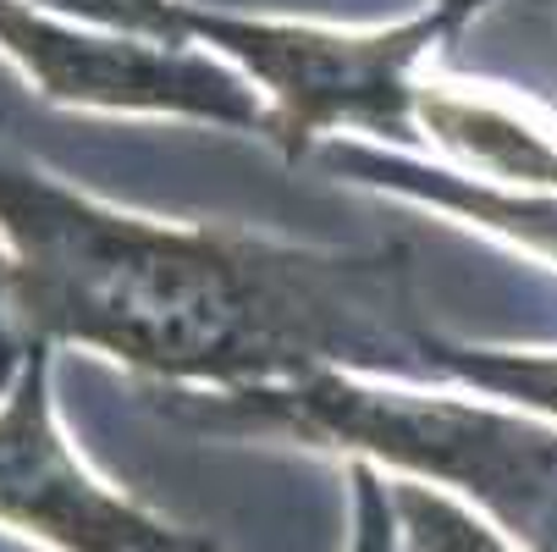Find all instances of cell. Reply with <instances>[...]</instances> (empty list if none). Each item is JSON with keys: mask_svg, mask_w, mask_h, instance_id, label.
Wrapping results in <instances>:
<instances>
[{"mask_svg": "<svg viewBox=\"0 0 557 552\" xmlns=\"http://www.w3.org/2000/svg\"><path fill=\"white\" fill-rule=\"evenodd\" d=\"M392 514L397 530H404V552H519L497 536V525L474 519L469 508H458L447 492L425 481H397Z\"/></svg>", "mask_w": 557, "mask_h": 552, "instance_id": "cell-9", "label": "cell"}, {"mask_svg": "<svg viewBox=\"0 0 557 552\" xmlns=\"http://www.w3.org/2000/svg\"><path fill=\"white\" fill-rule=\"evenodd\" d=\"M481 0H436V7L404 28L381 34H332L298 28L265 17L205 12V39L215 56H232L237 72L255 77V89L271 100V138L287 161L309 144H326L337 127H364L397 144H420V89L409 84V66L458 28Z\"/></svg>", "mask_w": 557, "mask_h": 552, "instance_id": "cell-3", "label": "cell"}, {"mask_svg": "<svg viewBox=\"0 0 557 552\" xmlns=\"http://www.w3.org/2000/svg\"><path fill=\"white\" fill-rule=\"evenodd\" d=\"M154 409L205 437H276L364 464L404 469L425 487H463L497 530L530 552H557V426L425 387L359 376H309L287 387L194 392L154 387Z\"/></svg>", "mask_w": 557, "mask_h": 552, "instance_id": "cell-2", "label": "cell"}, {"mask_svg": "<svg viewBox=\"0 0 557 552\" xmlns=\"http://www.w3.org/2000/svg\"><path fill=\"white\" fill-rule=\"evenodd\" d=\"M0 525L61 552H215V541L161 525L77 464L50 415V343H28L0 404Z\"/></svg>", "mask_w": 557, "mask_h": 552, "instance_id": "cell-5", "label": "cell"}, {"mask_svg": "<svg viewBox=\"0 0 557 552\" xmlns=\"http://www.w3.org/2000/svg\"><path fill=\"white\" fill-rule=\"evenodd\" d=\"M12 255L0 249V387H12L17 381V370H23V359H28V348H23V338L12 332Z\"/></svg>", "mask_w": 557, "mask_h": 552, "instance_id": "cell-11", "label": "cell"}, {"mask_svg": "<svg viewBox=\"0 0 557 552\" xmlns=\"http://www.w3.org/2000/svg\"><path fill=\"white\" fill-rule=\"evenodd\" d=\"M420 127L458 161L508 177L513 188H557V144L535 127L513 122L508 111L474 106L442 89H420Z\"/></svg>", "mask_w": 557, "mask_h": 552, "instance_id": "cell-7", "label": "cell"}, {"mask_svg": "<svg viewBox=\"0 0 557 552\" xmlns=\"http://www.w3.org/2000/svg\"><path fill=\"white\" fill-rule=\"evenodd\" d=\"M348 552H404V530H397V514H392V481L364 458H354V547Z\"/></svg>", "mask_w": 557, "mask_h": 552, "instance_id": "cell-10", "label": "cell"}, {"mask_svg": "<svg viewBox=\"0 0 557 552\" xmlns=\"http://www.w3.org/2000/svg\"><path fill=\"white\" fill-rule=\"evenodd\" d=\"M321 161L359 177V183L397 188V194L431 199L442 210H458V216L481 221L492 232H508L524 249L557 260V188H497V183H474V177H458V172H442V167H414L404 155H375V149H359V144H343V138L321 144Z\"/></svg>", "mask_w": 557, "mask_h": 552, "instance_id": "cell-6", "label": "cell"}, {"mask_svg": "<svg viewBox=\"0 0 557 552\" xmlns=\"http://www.w3.org/2000/svg\"><path fill=\"white\" fill-rule=\"evenodd\" d=\"M12 332L84 343L154 387L244 392L309 376L469 387L481 343L442 332L420 255L271 244L237 226H166L61 188L0 155Z\"/></svg>", "mask_w": 557, "mask_h": 552, "instance_id": "cell-1", "label": "cell"}, {"mask_svg": "<svg viewBox=\"0 0 557 552\" xmlns=\"http://www.w3.org/2000/svg\"><path fill=\"white\" fill-rule=\"evenodd\" d=\"M0 50L17 56L45 100L100 111H172L226 122L271 138V100L255 77L221 66L205 50H166L116 34H84L28 0H0Z\"/></svg>", "mask_w": 557, "mask_h": 552, "instance_id": "cell-4", "label": "cell"}, {"mask_svg": "<svg viewBox=\"0 0 557 552\" xmlns=\"http://www.w3.org/2000/svg\"><path fill=\"white\" fill-rule=\"evenodd\" d=\"M28 7L61 17V23H89L116 39H144L166 50H199L205 12L183 0H28Z\"/></svg>", "mask_w": 557, "mask_h": 552, "instance_id": "cell-8", "label": "cell"}]
</instances>
